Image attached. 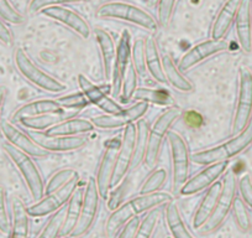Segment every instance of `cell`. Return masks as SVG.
Listing matches in <instances>:
<instances>
[{"mask_svg": "<svg viewBox=\"0 0 252 238\" xmlns=\"http://www.w3.org/2000/svg\"><path fill=\"white\" fill-rule=\"evenodd\" d=\"M231 210L237 227L242 232H247L251 228V220H250L249 211H247L246 203L244 202V200L241 198H235Z\"/></svg>", "mask_w": 252, "mask_h": 238, "instance_id": "60d3db41", "label": "cell"}, {"mask_svg": "<svg viewBox=\"0 0 252 238\" xmlns=\"http://www.w3.org/2000/svg\"><path fill=\"white\" fill-rule=\"evenodd\" d=\"M173 200L172 195L167 193L157 191L154 194L147 195H139L131 200L126 201L116 210L111 212L108 221L105 223V233L108 237H114L119 230H121L124 225L131 218L141 215V213L149 212L156 207L164 206L167 202Z\"/></svg>", "mask_w": 252, "mask_h": 238, "instance_id": "6da1fadb", "label": "cell"}, {"mask_svg": "<svg viewBox=\"0 0 252 238\" xmlns=\"http://www.w3.org/2000/svg\"><path fill=\"white\" fill-rule=\"evenodd\" d=\"M94 38H95L96 42H98L99 45V48H100L104 77H105V79H108V81H111L114 64H115L116 57L115 42H114L110 34H109L108 31L103 30V29H95V30H94Z\"/></svg>", "mask_w": 252, "mask_h": 238, "instance_id": "484cf974", "label": "cell"}, {"mask_svg": "<svg viewBox=\"0 0 252 238\" xmlns=\"http://www.w3.org/2000/svg\"><path fill=\"white\" fill-rule=\"evenodd\" d=\"M119 147L115 140L110 143L106 147L104 152L103 158L99 162L98 174H96V186L98 191L100 194V198L106 200L109 196V191L111 189V183H113L114 171H115L116 158H118Z\"/></svg>", "mask_w": 252, "mask_h": 238, "instance_id": "ffe728a7", "label": "cell"}, {"mask_svg": "<svg viewBox=\"0 0 252 238\" xmlns=\"http://www.w3.org/2000/svg\"><path fill=\"white\" fill-rule=\"evenodd\" d=\"M241 1L242 0H226L225 1L218 15L215 16L214 23H213L212 39L221 40L225 38L229 29L231 28L232 23L235 21Z\"/></svg>", "mask_w": 252, "mask_h": 238, "instance_id": "603a6c76", "label": "cell"}, {"mask_svg": "<svg viewBox=\"0 0 252 238\" xmlns=\"http://www.w3.org/2000/svg\"><path fill=\"white\" fill-rule=\"evenodd\" d=\"M167 177H168V174L163 167H159V169L152 171V174L142 184L141 189H140V195H147V194H154L159 191V189L166 183Z\"/></svg>", "mask_w": 252, "mask_h": 238, "instance_id": "74e56055", "label": "cell"}, {"mask_svg": "<svg viewBox=\"0 0 252 238\" xmlns=\"http://www.w3.org/2000/svg\"><path fill=\"white\" fill-rule=\"evenodd\" d=\"M78 184L79 175H77L63 188L58 189L51 194H46L40 201L29 206L28 212L30 217H45V216H50L57 212L63 206L68 203L69 198H72L76 189L78 188Z\"/></svg>", "mask_w": 252, "mask_h": 238, "instance_id": "30bf717a", "label": "cell"}, {"mask_svg": "<svg viewBox=\"0 0 252 238\" xmlns=\"http://www.w3.org/2000/svg\"><path fill=\"white\" fill-rule=\"evenodd\" d=\"M252 117V72L246 67L240 69L237 102L232 118V133L239 134L251 122Z\"/></svg>", "mask_w": 252, "mask_h": 238, "instance_id": "9c48e42d", "label": "cell"}, {"mask_svg": "<svg viewBox=\"0 0 252 238\" xmlns=\"http://www.w3.org/2000/svg\"><path fill=\"white\" fill-rule=\"evenodd\" d=\"M182 109L178 107H169L168 109L159 114L154 124L150 127L149 144H147L146 155H145L144 164L149 169H154L158 161L159 154H161L162 145H163V138L169 132L172 125L181 118Z\"/></svg>", "mask_w": 252, "mask_h": 238, "instance_id": "8992f818", "label": "cell"}, {"mask_svg": "<svg viewBox=\"0 0 252 238\" xmlns=\"http://www.w3.org/2000/svg\"><path fill=\"white\" fill-rule=\"evenodd\" d=\"M147 111H149V103H146V102H136L135 104L130 106L129 108L123 109L118 113L103 114V116L95 117L92 122L98 129H119V128H125L126 125L136 123L147 113Z\"/></svg>", "mask_w": 252, "mask_h": 238, "instance_id": "4fadbf2b", "label": "cell"}, {"mask_svg": "<svg viewBox=\"0 0 252 238\" xmlns=\"http://www.w3.org/2000/svg\"><path fill=\"white\" fill-rule=\"evenodd\" d=\"M221 188L222 183L217 181L207 190L204 198H202L197 211H195L194 217H193V227L195 230H200L204 226V223L209 220L210 216H212L215 205H217L218 198L220 195V191H221Z\"/></svg>", "mask_w": 252, "mask_h": 238, "instance_id": "4316f807", "label": "cell"}, {"mask_svg": "<svg viewBox=\"0 0 252 238\" xmlns=\"http://www.w3.org/2000/svg\"><path fill=\"white\" fill-rule=\"evenodd\" d=\"M13 220H11L10 237L9 238H30V215L23 200L15 198L11 203Z\"/></svg>", "mask_w": 252, "mask_h": 238, "instance_id": "83f0119b", "label": "cell"}, {"mask_svg": "<svg viewBox=\"0 0 252 238\" xmlns=\"http://www.w3.org/2000/svg\"><path fill=\"white\" fill-rule=\"evenodd\" d=\"M0 19L13 25H21L25 21V16L19 13L9 0H0Z\"/></svg>", "mask_w": 252, "mask_h": 238, "instance_id": "7bdbcfd3", "label": "cell"}, {"mask_svg": "<svg viewBox=\"0 0 252 238\" xmlns=\"http://www.w3.org/2000/svg\"><path fill=\"white\" fill-rule=\"evenodd\" d=\"M83 193L84 188L78 186L73 193V195H72V198H69L68 203H67L64 220H63L62 230H61V236H63V237H71L72 232H73L74 227H76L77 222H78L79 216H81Z\"/></svg>", "mask_w": 252, "mask_h": 238, "instance_id": "4dcf8cb0", "label": "cell"}, {"mask_svg": "<svg viewBox=\"0 0 252 238\" xmlns=\"http://www.w3.org/2000/svg\"><path fill=\"white\" fill-rule=\"evenodd\" d=\"M63 119H66L64 116H63V113L62 112H58V113L43 114V116L32 117V118H25L23 120H20V124L23 127L28 128V129H33L37 130V132H41V130L53 127V125L60 123Z\"/></svg>", "mask_w": 252, "mask_h": 238, "instance_id": "e575fe53", "label": "cell"}, {"mask_svg": "<svg viewBox=\"0 0 252 238\" xmlns=\"http://www.w3.org/2000/svg\"><path fill=\"white\" fill-rule=\"evenodd\" d=\"M3 150L15 165L18 171L20 172L32 200L36 202L40 201L45 196V183H43V177L41 175L40 169L35 164L32 157L21 152L18 148L13 147L8 142L3 144Z\"/></svg>", "mask_w": 252, "mask_h": 238, "instance_id": "277c9868", "label": "cell"}, {"mask_svg": "<svg viewBox=\"0 0 252 238\" xmlns=\"http://www.w3.org/2000/svg\"><path fill=\"white\" fill-rule=\"evenodd\" d=\"M63 109L58 104L56 99H37V101L29 102L24 104L20 108L15 111V113L11 117L13 123H20V120L25 118H32V117L43 116V114L58 113Z\"/></svg>", "mask_w": 252, "mask_h": 238, "instance_id": "cb8c5ba5", "label": "cell"}, {"mask_svg": "<svg viewBox=\"0 0 252 238\" xmlns=\"http://www.w3.org/2000/svg\"><path fill=\"white\" fill-rule=\"evenodd\" d=\"M89 0H30L29 3V13L35 14L40 13L45 8L50 6H58V5H66V4H74V3H86Z\"/></svg>", "mask_w": 252, "mask_h": 238, "instance_id": "bcb514c9", "label": "cell"}, {"mask_svg": "<svg viewBox=\"0 0 252 238\" xmlns=\"http://www.w3.org/2000/svg\"><path fill=\"white\" fill-rule=\"evenodd\" d=\"M40 13L43 16H46V18H50L52 20L57 21V23L62 24V25L67 26V28L71 29L73 33H76L77 35L81 36L84 40H88L91 38L92 31L93 30H92L89 23L83 16L79 15L77 11H74L73 9L66 8V6L63 5H58L45 8Z\"/></svg>", "mask_w": 252, "mask_h": 238, "instance_id": "2e32d148", "label": "cell"}, {"mask_svg": "<svg viewBox=\"0 0 252 238\" xmlns=\"http://www.w3.org/2000/svg\"><path fill=\"white\" fill-rule=\"evenodd\" d=\"M6 93H8V91H6V87L0 86V122H1V112H3L4 103H5Z\"/></svg>", "mask_w": 252, "mask_h": 238, "instance_id": "f5cc1de1", "label": "cell"}, {"mask_svg": "<svg viewBox=\"0 0 252 238\" xmlns=\"http://www.w3.org/2000/svg\"><path fill=\"white\" fill-rule=\"evenodd\" d=\"M252 144V122L245 128L239 134H235L231 139L227 142L218 144L215 147L209 148V149L200 150V152L194 153L190 157L194 164L198 165H210L219 161H229L234 157L239 155L240 153L244 152L247 147Z\"/></svg>", "mask_w": 252, "mask_h": 238, "instance_id": "3957f363", "label": "cell"}, {"mask_svg": "<svg viewBox=\"0 0 252 238\" xmlns=\"http://www.w3.org/2000/svg\"><path fill=\"white\" fill-rule=\"evenodd\" d=\"M229 166V161H219L214 164L205 165L203 170H200L198 174L188 179L186 184L179 189V193L183 196L195 195L200 191L209 189L214 183H217L218 179L225 174Z\"/></svg>", "mask_w": 252, "mask_h": 238, "instance_id": "e0dca14e", "label": "cell"}, {"mask_svg": "<svg viewBox=\"0 0 252 238\" xmlns=\"http://www.w3.org/2000/svg\"><path fill=\"white\" fill-rule=\"evenodd\" d=\"M161 207H156L149 211L144 220L140 221L139 228L136 231L135 238H152L156 232L157 225H158L159 217H161Z\"/></svg>", "mask_w": 252, "mask_h": 238, "instance_id": "d590c367", "label": "cell"}, {"mask_svg": "<svg viewBox=\"0 0 252 238\" xmlns=\"http://www.w3.org/2000/svg\"><path fill=\"white\" fill-rule=\"evenodd\" d=\"M31 138L48 153L76 152L88 144V139L83 135H47L45 132H32Z\"/></svg>", "mask_w": 252, "mask_h": 238, "instance_id": "ac0fdd59", "label": "cell"}, {"mask_svg": "<svg viewBox=\"0 0 252 238\" xmlns=\"http://www.w3.org/2000/svg\"><path fill=\"white\" fill-rule=\"evenodd\" d=\"M96 128L91 119L87 118H69L63 119L60 123L46 130L47 135H66V137H73V135H84L88 133L94 132Z\"/></svg>", "mask_w": 252, "mask_h": 238, "instance_id": "d4e9b609", "label": "cell"}, {"mask_svg": "<svg viewBox=\"0 0 252 238\" xmlns=\"http://www.w3.org/2000/svg\"><path fill=\"white\" fill-rule=\"evenodd\" d=\"M177 0H158L157 3V21L161 28H167L173 16Z\"/></svg>", "mask_w": 252, "mask_h": 238, "instance_id": "ee69618b", "label": "cell"}, {"mask_svg": "<svg viewBox=\"0 0 252 238\" xmlns=\"http://www.w3.org/2000/svg\"><path fill=\"white\" fill-rule=\"evenodd\" d=\"M136 143H135L134 160H132L131 169H137L141 162H144L145 155H146L147 144H149L150 124L146 119H140L136 122Z\"/></svg>", "mask_w": 252, "mask_h": 238, "instance_id": "d6a6232c", "label": "cell"}, {"mask_svg": "<svg viewBox=\"0 0 252 238\" xmlns=\"http://www.w3.org/2000/svg\"><path fill=\"white\" fill-rule=\"evenodd\" d=\"M10 228L11 218L6 203V191L3 186H0V233L8 235L10 233Z\"/></svg>", "mask_w": 252, "mask_h": 238, "instance_id": "7dc6e473", "label": "cell"}, {"mask_svg": "<svg viewBox=\"0 0 252 238\" xmlns=\"http://www.w3.org/2000/svg\"><path fill=\"white\" fill-rule=\"evenodd\" d=\"M0 132L3 133L4 138L9 144L13 147L18 148L21 152L26 153L28 155L32 158H46L48 155V152L40 147L35 140L31 138V135H28L23 130L19 129L18 127L8 120H1L0 122Z\"/></svg>", "mask_w": 252, "mask_h": 238, "instance_id": "d6986e66", "label": "cell"}, {"mask_svg": "<svg viewBox=\"0 0 252 238\" xmlns=\"http://www.w3.org/2000/svg\"><path fill=\"white\" fill-rule=\"evenodd\" d=\"M64 210H58L52 215V217L48 220L45 227L37 236V238H58L61 236V230L63 226V220H64Z\"/></svg>", "mask_w": 252, "mask_h": 238, "instance_id": "f35d334b", "label": "cell"}, {"mask_svg": "<svg viewBox=\"0 0 252 238\" xmlns=\"http://www.w3.org/2000/svg\"><path fill=\"white\" fill-rule=\"evenodd\" d=\"M140 225V218L134 217L130 221L125 223V225L121 227L120 233H119L118 238H135V235H136V231L139 228Z\"/></svg>", "mask_w": 252, "mask_h": 238, "instance_id": "681fc988", "label": "cell"}, {"mask_svg": "<svg viewBox=\"0 0 252 238\" xmlns=\"http://www.w3.org/2000/svg\"><path fill=\"white\" fill-rule=\"evenodd\" d=\"M157 3H158V0H149V4L151 6H155L157 5Z\"/></svg>", "mask_w": 252, "mask_h": 238, "instance_id": "db71d44e", "label": "cell"}, {"mask_svg": "<svg viewBox=\"0 0 252 238\" xmlns=\"http://www.w3.org/2000/svg\"><path fill=\"white\" fill-rule=\"evenodd\" d=\"M100 198V194H99L98 186H96V180L94 177H91L87 183V186L84 188L81 216H79L78 222H77L76 227L72 232V238L83 237L93 227L96 216H98Z\"/></svg>", "mask_w": 252, "mask_h": 238, "instance_id": "8fae6325", "label": "cell"}, {"mask_svg": "<svg viewBox=\"0 0 252 238\" xmlns=\"http://www.w3.org/2000/svg\"><path fill=\"white\" fill-rule=\"evenodd\" d=\"M96 18L124 21L149 31H157L158 21L149 11L126 1H108L96 9Z\"/></svg>", "mask_w": 252, "mask_h": 238, "instance_id": "7a4b0ae2", "label": "cell"}, {"mask_svg": "<svg viewBox=\"0 0 252 238\" xmlns=\"http://www.w3.org/2000/svg\"><path fill=\"white\" fill-rule=\"evenodd\" d=\"M172 165V181L174 190H179L189 179L190 154L186 139L178 132L169 130L167 133Z\"/></svg>", "mask_w": 252, "mask_h": 238, "instance_id": "52a82bcc", "label": "cell"}, {"mask_svg": "<svg viewBox=\"0 0 252 238\" xmlns=\"http://www.w3.org/2000/svg\"><path fill=\"white\" fill-rule=\"evenodd\" d=\"M58 238H68V237H63V236H61V237H58Z\"/></svg>", "mask_w": 252, "mask_h": 238, "instance_id": "11a10c76", "label": "cell"}, {"mask_svg": "<svg viewBox=\"0 0 252 238\" xmlns=\"http://www.w3.org/2000/svg\"><path fill=\"white\" fill-rule=\"evenodd\" d=\"M239 191L244 202L252 208V180L249 175H244L239 181Z\"/></svg>", "mask_w": 252, "mask_h": 238, "instance_id": "c3c4849f", "label": "cell"}, {"mask_svg": "<svg viewBox=\"0 0 252 238\" xmlns=\"http://www.w3.org/2000/svg\"><path fill=\"white\" fill-rule=\"evenodd\" d=\"M14 62H15L16 69L20 72L21 76L28 79L33 86L38 87L46 92H50V93H61V92L67 89V86L63 82H61L60 79L51 76L47 72L43 71L41 67H38L33 62L32 58L29 56V53L23 48H18L15 51Z\"/></svg>", "mask_w": 252, "mask_h": 238, "instance_id": "5b68a950", "label": "cell"}, {"mask_svg": "<svg viewBox=\"0 0 252 238\" xmlns=\"http://www.w3.org/2000/svg\"><path fill=\"white\" fill-rule=\"evenodd\" d=\"M78 84L79 88H81V92L84 94V97L88 99L89 103L98 107V108L100 109V111H103L105 114L118 113V112L124 109L118 102L114 101L113 98H110L106 93H104L103 89L99 88L96 84H94L93 82H92L88 77L84 76V75H78Z\"/></svg>", "mask_w": 252, "mask_h": 238, "instance_id": "44dd1931", "label": "cell"}, {"mask_svg": "<svg viewBox=\"0 0 252 238\" xmlns=\"http://www.w3.org/2000/svg\"><path fill=\"white\" fill-rule=\"evenodd\" d=\"M132 99L136 102H146V103H154L164 107H172L174 104L171 94L166 89L162 88H137Z\"/></svg>", "mask_w": 252, "mask_h": 238, "instance_id": "836d02e7", "label": "cell"}, {"mask_svg": "<svg viewBox=\"0 0 252 238\" xmlns=\"http://www.w3.org/2000/svg\"><path fill=\"white\" fill-rule=\"evenodd\" d=\"M137 79H139V75L135 71L132 64L129 65V69L126 71L125 77H124L123 86H121L120 92V99L123 102H129L134 97L135 91L137 89Z\"/></svg>", "mask_w": 252, "mask_h": 238, "instance_id": "ab89813d", "label": "cell"}, {"mask_svg": "<svg viewBox=\"0 0 252 238\" xmlns=\"http://www.w3.org/2000/svg\"><path fill=\"white\" fill-rule=\"evenodd\" d=\"M56 101L62 109H82L89 104L88 99L82 93H71L57 98Z\"/></svg>", "mask_w": 252, "mask_h": 238, "instance_id": "f6af8a7d", "label": "cell"}, {"mask_svg": "<svg viewBox=\"0 0 252 238\" xmlns=\"http://www.w3.org/2000/svg\"><path fill=\"white\" fill-rule=\"evenodd\" d=\"M77 175H79L76 170L73 169H62L60 171L56 172L55 175H52L50 179V181L47 183V185L45 186V195L46 194H51L53 191L58 190V189L63 188L67 183L76 177Z\"/></svg>", "mask_w": 252, "mask_h": 238, "instance_id": "b9f144b4", "label": "cell"}, {"mask_svg": "<svg viewBox=\"0 0 252 238\" xmlns=\"http://www.w3.org/2000/svg\"><path fill=\"white\" fill-rule=\"evenodd\" d=\"M131 61V34L129 30H124L116 46V57L111 76V93L114 98L120 96L124 77L129 69Z\"/></svg>", "mask_w": 252, "mask_h": 238, "instance_id": "5bb4252c", "label": "cell"}, {"mask_svg": "<svg viewBox=\"0 0 252 238\" xmlns=\"http://www.w3.org/2000/svg\"><path fill=\"white\" fill-rule=\"evenodd\" d=\"M164 217L168 231L173 238H195L188 230L183 220L181 210L174 200H171L164 205Z\"/></svg>", "mask_w": 252, "mask_h": 238, "instance_id": "f546056e", "label": "cell"}, {"mask_svg": "<svg viewBox=\"0 0 252 238\" xmlns=\"http://www.w3.org/2000/svg\"><path fill=\"white\" fill-rule=\"evenodd\" d=\"M197 119H203L200 117V114L195 113V112H188L186 114V119H184V123H187L188 125H192V127H198Z\"/></svg>", "mask_w": 252, "mask_h": 238, "instance_id": "816d5d0a", "label": "cell"}, {"mask_svg": "<svg viewBox=\"0 0 252 238\" xmlns=\"http://www.w3.org/2000/svg\"><path fill=\"white\" fill-rule=\"evenodd\" d=\"M136 123L126 125L125 129H124L121 143L119 145L118 158H116L115 171H114L111 189L120 185L121 181L125 179V176L129 174L130 169H131L135 153V143H136Z\"/></svg>", "mask_w": 252, "mask_h": 238, "instance_id": "7c38bea8", "label": "cell"}, {"mask_svg": "<svg viewBox=\"0 0 252 238\" xmlns=\"http://www.w3.org/2000/svg\"><path fill=\"white\" fill-rule=\"evenodd\" d=\"M145 56H146L147 74L158 83H166L167 79L162 67V56L159 55L158 43L155 38H149L145 40Z\"/></svg>", "mask_w": 252, "mask_h": 238, "instance_id": "f1b7e54d", "label": "cell"}, {"mask_svg": "<svg viewBox=\"0 0 252 238\" xmlns=\"http://www.w3.org/2000/svg\"><path fill=\"white\" fill-rule=\"evenodd\" d=\"M131 64L135 71L141 77L147 75L146 56H145V40L142 38L136 39L131 46Z\"/></svg>", "mask_w": 252, "mask_h": 238, "instance_id": "8d00e7d4", "label": "cell"}, {"mask_svg": "<svg viewBox=\"0 0 252 238\" xmlns=\"http://www.w3.org/2000/svg\"><path fill=\"white\" fill-rule=\"evenodd\" d=\"M252 1L251 0H242L240 8L235 18L236 26V35L240 46L245 52L252 50Z\"/></svg>", "mask_w": 252, "mask_h": 238, "instance_id": "7402d4cb", "label": "cell"}, {"mask_svg": "<svg viewBox=\"0 0 252 238\" xmlns=\"http://www.w3.org/2000/svg\"><path fill=\"white\" fill-rule=\"evenodd\" d=\"M236 175H235L234 171L230 170L225 174L221 191H220V195L218 198L217 205H215L212 216L199 230L202 235H209V233L217 231L222 225L225 218L229 215L230 210L232 208V203H234L235 198H236Z\"/></svg>", "mask_w": 252, "mask_h": 238, "instance_id": "ba28073f", "label": "cell"}, {"mask_svg": "<svg viewBox=\"0 0 252 238\" xmlns=\"http://www.w3.org/2000/svg\"><path fill=\"white\" fill-rule=\"evenodd\" d=\"M162 67L167 82L177 91L182 93H189L194 89V84L184 76L183 72L178 69V66H176L173 60L168 55L162 56Z\"/></svg>", "mask_w": 252, "mask_h": 238, "instance_id": "1f68e13d", "label": "cell"}, {"mask_svg": "<svg viewBox=\"0 0 252 238\" xmlns=\"http://www.w3.org/2000/svg\"><path fill=\"white\" fill-rule=\"evenodd\" d=\"M14 40V36L11 34L10 29L8 28V25L5 24V21H3L0 19V42H3L4 45H11Z\"/></svg>", "mask_w": 252, "mask_h": 238, "instance_id": "f907efd6", "label": "cell"}, {"mask_svg": "<svg viewBox=\"0 0 252 238\" xmlns=\"http://www.w3.org/2000/svg\"><path fill=\"white\" fill-rule=\"evenodd\" d=\"M227 50V42L221 39V40H210L202 41V42L197 43V45L192 46L186 53L181 57L178 61V69L182 72L189 71L194 66L199 65L207 58L212 57V56L217 55V53L222 52V51Z\"/></svg>", "mask_w": 252, "mask_h": 238, "instance_id": "9a60e30c", "label": "cell"}]
</instances>
